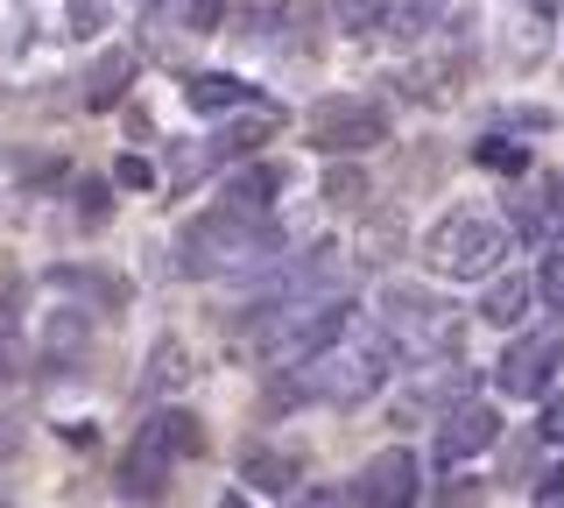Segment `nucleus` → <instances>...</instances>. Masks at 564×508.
<instances>
[{
    "label": "nucleus",
    "instance_id": "obj_1",
    "mask_svg": "<svg viewBox=\"0 0 564 508\" xmlns=\"http://www.w3.org/2000/svg\"><path fill=\"white\" fill-rule=\"evenodd\" d=\"M395 346L381 339V332H367V339H346L332 346V354H317L304 367H282V375L269 381V402H282V410H352V402L381 396V381L395 375Z\"/></svg>",
    "mask_w": 564,
    "mask_h": 508
},
{
    "label": "nucleus",
    "instance_id": "obj_2",
    "mask_svg": "<svg viewBox=\"0 0 564 508\" xmlns=\"http://www.w3.org/2000/svg\"><path fill=\"white\" fill-rule=\"evenodd\" d=\"M275 255H282V219H247V213H226V205L184 219V234L170 240V269L191 275V283H205V275H247Z\"/></svg>",
    "mask_w": 564,
    "mask_h": 508
},
{
    "label": "nucleus",
    "instance_id": "obj_3",
    "mask_svg": "<svg viewBox=\"0 0 564 508\" xmlns=\"http://www.w3.org/2000/svg\"><path fill=\"white\" fill-rule=\"evenodd\" d=\"M352 318H360L352 296H325V304H296V311H240L234 339L269 367H304L317 354H332V346H346Z\"/></svg>",
    "mask_w": 564,
    "mask_h": 508
},
{
    "label": "nucleus",
    "instance_id": "obj_4",
    "mask_svg": "<svg viewBox=\"0 0 564 508\" xmlns=\"http://www.w3.org/2000/svg\"><path fill=\"white\" fill-rule=\"evenodd\" d=\"M198 452H205V424H198V417L176 410V402H155V410L134 424L128 452H120L113 487L128 501H163L170 495V473L184 466V460H198Z\"/></svg>",
    "mask_w": 564,
    "mask_h": 508
},
{
    "label": "nucleus",
    "instance_id": "obj_5",
    "mask_svg": "<svg viewBox=\"0 0 564 508\" xmlns=\"http://www.w3.org/2000/svg\"><path fill=\"white\" fill-rule=\"evenodd\" d=\"M508 248H516V234L480 219V213H452L423 234V261H431V275H445V283H494Z\"/></svg>",
    "mask_w": 564,
    "mask_h": 508
},
{
    "label": "nucleus",
    "instance_id": "obj_6",
    "mask_svg": "<svg viewBox=\"0 0 564 508\" xmlns=\"http://www.w3.org/2000/svg\"><path fill=\"white\" fill-rule=\"evenodd\" d=\"M381 339L395 354H458V318L445 296H431L416 283H388L381 290Z\"/></svg>",
    "mask_w": 564,
    "mask_h": 508
},
{
    "label": "nucleus",
    "instance_id": "obj_7",
    "mask_svg": "<svg viewBox=\"0 0 564 508\" xmlns=\"http://www.w3.org/2000/svg\"><path fill=\"white\" fill-rule=\"evenodd\" d=\"M311 142L332 155V163H360L367 149H381L388 142V107L381 99H367V93H325L311 107Z\"/></svg>",
    "mask_w": 564,
    "mask_h": 508
},
{
    "label": "nucleus",
    "instance_id": "obj_8",
    "mask_svg": "<svg viewBox=\"0 0 564 508\" xmlns=\"http://www.w3.org/2000/svg\"><path fill=\"white\" fill-rule=\"evenodd\" d=\"M557 360H564V332H557V325L516 332V339H508V354L494 360V389H501L508 402H536L543 389H551Z\"/></svg>",
    "mask_w": 564,
    "mask_h": 508
},
{
    "label": "nucleus",
    "instance_id": "obj_9",
    "mask_svg": "<svg viewBox=\"0 0 564 508\" xmlns=\"http://www.w3.org/2000/svg\"><path fill=\"white\" fill-rule=\"evenodd\" d=\"M416 495H423V460L410 445L375 452V460L352 473V487H346L352 508H416Z\"/></svg>",
    "mask_w": 564,
    "mask_h": 508
},
{
    "label": "nucleus",
    "instance_id": "obj_10",
    "mask_svg": "<svg viewBox=\"0 0 564 508\" xmlns=\"http://www.w3.org/2000/svg\"><path fill=\"white\" fill-rule=\"evenodd\" d=\"M501 437V410L494 402H452L445 417H437V437H431V460L437 466H466V460H480V452Z\"/></svg>",
    "mask_w": 564,
    "mask_h": 508
},
{
    "label": "nucleus",
    "instance_id": "obj_11",
    "mask_svg": "<svg viewBox=\"0 0 564 508\" xmlns=\"http://www.w3.org/2000/svg\"><path fill=\"white\" fill-rule=\"evenodd\" d=\"M282 184H290V170L269 163V155H254V163H240L234 177L219 184V205H226V213H247V219H275Z\"/></svg>",
    "mask_w": 564,
    "mask_h": 508
},
{
    "label": "nucleus",
    "instance_id": "obj_12",
    "mask_svg": "<svg viewBox=\"0 0 564 508\" xmlns=\"http://www.w3.org/2000/svg\"><path fill=\"white\" fill-rule=\"evenodd\" d=\"M240 480L254 487V495L296 501V495H304V452H282V445H247V452H240Z\"/></svg>",
    "mask_w": 564,
    "mask_h": 508
},
{
    "label": "nucleus",
    "instance_id": "obj_13",
    "mask_svg": "<svg viewBox=\"0 0 564 508\" xmlns=\"http://www.w3.org/2000/svg\"><path fill=\"white\" fill-rule=\"evenodd\" d=\"M134 72H141V57H134L128 43L99 50V57L85 64V107H93V114H106V107H120V99H128V85H134Z\"/></svg>",
    "mask_w": 564,
    "mask_h": 508
},
{
    "label": "nucleus",
    "instance_id": "obj_14",
    "mask_svg": "<svg viewBox=\"0 0 564 508\" xmlns=\"http://www.w3.org/2000/svg\"><path fill=\"white\" fill-rule=\"evenodd\" d=\"M529 311H536V275H529V269L494 275L487 296H480V318H487V325H501V332H522V325H529Z\"/></svg>",
    "mask_w": 564,
    "mask_h": 508
},
{
    "label": "nucleus",
    "instance_id": "obj_15",
    "mask_svg": "<svg viewBox=\"0 0 564 508\" xmlns=\"http://www.w3.org/2000/svg\"><path fill=\"white\" fill-rule=\"evenodd\" d=\"M85 346H93V311H85V304H57L43 318V354H50V367H70Z\"/></svg>",
    "mask_w": 564,
    "mask_h": 508
},
{
    "label": "nucleus",
    "instance_id": "obj_16",
    "mask_svg": "<svg viewBox=\"0 0 564 508\" xmlns=\"http://www.w3.org/2000/svg\"><path fill=\"white\" fill-rule=\"evenodd\" d=\"M184 99H191L198 114H240V107H254L261 93H254L247 78H234V72H198V78L184 85Z\"/></svg>",
    "mask_w": 564,
    "mask_h": 508
},
{
    "label": "nucleus",
    "instance_id": "obj_17",
    "mask_svg": "<svg viewBox=\"0 0 564 508\" xmlns=\"http://www.w3.org/2000/svg\"><path fill=\"white\" fill-rule=\"evenodd\" d=\"M234 0H149V22H176L184 36H219Z\"/></svg>",
    "mask_w": 564,
    "mask_h": 508
},
{
    "label": "nucleus",
    "instance_id": "obj_18",
    "mask_svg": "<svg viewBox=\"0 0 564 508\" xmlns=\"http://www.w3.org/2000/svg\"><path fill=\"white\" fill-rule=\"evenodd\" d=\"M388 255H402V213H395V205H381V213H367L360 240H352V261H367V269H381Z\"/></svg>",
    "mask_w": 564,
    "mask_h": 508
},
{
    "label": "nucleus",
    "instance_id": "obj_19",
    "mask_svg": "<svg viewBox=\"0 0 564 508\" xmlns=\"http://www.w3.org/2000/svg\"><path fill=\"white\" fill-rule=\"evenodd\" d=\"M269 134H275V114H247V120H226V128L205 134V142H212V155L226 163V155H254Z\"/></svg>",
    "mask_w": 564,
    "mask_h": 508
},
{
    "label": "nucleus",
    "instance_id": "obj_20",
    "mask_svg": "<svg viewBox=\"0 0 564 508\" xmlns=\"http://www.w3.org/2000/svg\"><path fill=\"white\" fill-rule=\"evenodd\" d=\"M212 170H219L212 142H176V149H170V163H163V177H170V191H191V184H205Z\"/></svg>",
    "mask_w": 564,
    "mask_h": 508
},
{
    "label": "nucleus",
    "instance_id": "obj_21",
    "mask_svg": "<svg viewBox=\"0 0 564 508\" xmlns=\"http://www.w3.org/2000/svg\"><path fill=\"white\" fill-rule=\"evenodd\" d=\"M325 205L332 213H360L367 205V170L360 163H332L325 170Z\"/></svg>",
    "mask_w": 564,
    "mask_h": 508
},
{
    "label": "nucleus",
    "instance_id": "obj_22",
    "mask_svg": "<svg viewBox=\"0 0 564 508\" xmlns=\"http://www.w3.org/2000/svg\"><path fill=\"white\" fill-rule=\"evenodd\" d=\"M191 367H184V339H155V354H149V375H141V389L149 396H163V389H176Z\"/></svg>",
    "mask_w": 564,
    "mask_h": 508
},
{
    "label": "nucleus",
    "instance_id": "obj_23",
    "mask_svg": "<svg viewBox=\"0 0 564 508\" xmlns=\"http://www.w3.org/2000/svg\"><path fill=\"white\" fill-rule=\"evenodd\" d=\"M50 283H57V290H85V296H99V304H120V296H128V283L106 275V269H50Z\"/></svg>",
    "mask_w": 564,
    "mask_h": 508
},
{
    "label": "nucleus",
    "instance_id": "obj_24",
    "mask_svg": "<svg viewBox=\"0 0 564 508\" xmlns=\"http://www.w3.org/2000/svg\"><path fill=\"white\" fill-rule=\"evenodd\" d=\"M473 163H480V170H508V177H522V170H529V149H522V142H501V134H487V142L473 149Z\"/></svg>",
    "mask_w": 564,
    "mask_h": 508
},
{
    "label": "nucleus",
    "instance_id": "obj_25",
    "mask_svg": "<svg viewBox=\"0 0 564 508\" xmlns=\"http://www.w3.org/2000/svg\"><path fill=\"white\" fill-rule=\"evenodd\" d=\"M536 296L551 311H564V234L551 240V248H543V269H536Z\"/></svg>",
    "mask_w": 564,
    "mask_h": 508
},
{
    "label": "nucleus",
    "instance_id": "obj_26",
    "mask_svg": "<svg viewBox=\"0 0 564 508\" xmlns=\"http://www.w3.org/2000/svg\"><path fill=\"white\" fill-rule=\"evenodd\" d=\"M543 205H551V198H543ZM543 205H536V198L516 205V240H543V226H551V213H543Z\"/></svg>",
    "mask_w": 564,
    "mask_h": 508
},
{
    "label": "nucleus",
    "instance_id": "obj_27",
    "mask_svg": "<svg viewBox=\"0 0 564 508\" xmlns=\"http://www.w3.org/2000/svg\"><path fill=\"white\" fill-rule=\"evenodd\" d=\"M22 445H29L22 417H0V466H8V460H22Z\"/></svg>",
    "mask_w": 564,
    "mask_h": 508
},
{
    "label": "nucleus",
    "instance_id": "obj_28",
    "mask_svg": "<svg viewBox=\"0 0 564 508\" xmlns=\"http://www.w3.org/2000/svg\"><path fill=\"white\" fill-rule=\"evenodd\" d=\"M78 198H85V205H78V219H85V226H99V219H106V184H85Z\"/></svg>",
    "mask_w": 564,
    "mask_h": 508
},
{
    "label": "nucleus",
    "instance_id": "obj_29",
    "mask_svg": "<svg viewBox=\"0 0 564 508\" xmlns=\"http://www.w3.org/2000/svg\"><path fill=\"white\" fill-rule=\"evenodd\" d=\"M99 14H106V0H70V22H78V36H85V29H99Z\"/></svg>",
    "mask_w": 564,
    "mask_h": 508
},
{
    "label": "nucleus",
    "instance_id": "obj_30",
    "mask_svg": "<svg viewBox=\"0 0 564 508\" xmlns=\"http://www.w3.org/2000/svg\"><path fill=\"white\" fill-rule=\"evenodd\" d=\"M501 120H508V128H551V114H543V107H508Z\"/></svg>",
    "mask_w": 564,
    "mask_h": 508
},
{
    "label": "nucleus",
    "instance_id": "obj_31",
    "mask_svg": "<svg viewBox=\"0 0 564 508\" xmlns=\"http://www.w3.org/2000/svg\"><path fill=\"white\" fill-rule=\"evenodd\" d=\"M14 381H22V360H14V346H8V339H0V396H8V389H14Z\"/></svg>",
    "mask_w": 564,
    "mask_h": 508
},
{
    "label": "nucleus",
    "instance_id": "obj_32",
    "mask_svg": "<svg viewBox=\"0 0 564 508\" xmlns=\"http://www.w3.org/2000/svg\"><path fill=\"white\" fill-rule=\"evenodd\" d=\"M113 177H120V184H149V163H141V155H120Z\"/></svg>",
    "mask_w": 564,
    "mask_h": 508
},
{
    "label": "nucleus",
    "instance_id": "obj_33",
    "mask_svg": "<svg viewBox=\"0 0 564 508\" xmlns=\"http://www.w3.org/2000/svg\"><path fill=\"white\" fill-rule=\"evenodd\" d=\"M290 508H339V495H332V487H304Z\"/></svg>",
    "mask_w": 564,
    "mask_h": 508
},
{
    "label": "nucleus",
    "instance_id": "obj_34",
    "mask_svg": "<svg viewBox=\"0 0 564 508\" xmlns=\"http://www.w3.org/2000/svg\"><path fill=\"white\" fill-rule=\"evenodd\" d=\"M551 219H557V226H564V184H557V191H551Z\"/></svg>",
    "mask_w": 564,
    "mask_h": 508
},
{
    "label": "nucleus",
    "instance_id": "obj_35",
    "mask_svg": "<svg viewBox=\"0 0 564 508\" xmlns=\"http://www.w3.org/2000/svg\"><path fill=\"white\" fill-rule=\"evenodd\" d=\"M219 508H254V501H247V495H219Z\"/></svg>",
    "mask_w": 564,
    "mask_h": 508
},
{
    "label": "nucleus",
    "instance_id": "obj_36",
    "mask_svg": "<svg viewBox=\"0 0 564 508\" xmlns=\"http://www.w3.org/2000/svg\"><path fill=\"white\" fill-rule=\"evenodd\" d=\"M0 508H14V501H8V495H0Z\"/></svg>",
    "mask_w": 564,
    "mask_h": 508
},
{
    "label": "nucleus",
    "instance_id": "obj_37",
    "mask_svg": "<svg viewBox=\"0 0 564 508\" xmlns=\"http://www.w3.org/2000/svg\"><path fill=\"white\" fill-rule=\"evenodd\" d=\"M551 8H564V0H551Z\"/></svg>",
    "mask_w": 564,
    "mask_h": 508
}]
</instances>
